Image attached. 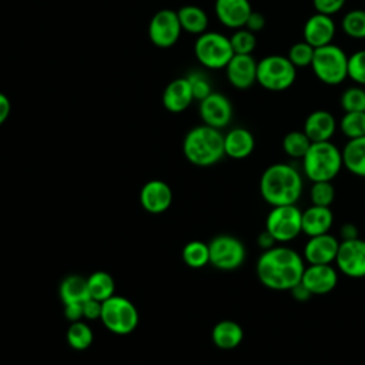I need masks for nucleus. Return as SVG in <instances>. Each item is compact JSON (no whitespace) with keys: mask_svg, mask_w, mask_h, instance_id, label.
Masks as SVG:
<instances>
[{"mask_svg":"<svg viewBox=\"0 0 365 365\" xmlns=\"http://www.w3.org/2000/svg\"><path fill=\"white\" fill-rule=\"evenodd\" d=\"M304 269V257L287 245H274L264 250L255 265L259 282L274 291L294 288L301 282Z\"/></svg>","mask_w":365,"mask_h":365,"instance_id":"1","label":"nucleus"},{"mask_svg":"<svg viewBox=\"0 0 365 365\" xmlns=\"http://www.w3.org/2000/svg\"><path fill=\"white\" fill-rule=\"evenodd\" d=\"M304 190L301 173L291 164L277 163L267 167L259 180L262 200L271 207L297 204Z\"/></svg>","mask_w":365,"mask_h":365,"instance_id":"2","label":"nucleus"},{"mask_svg":"<svg viewBox=\"0 0 365 365\" xmlns=\"http://www.w3.org/2000/svg\"><path fill=\"white\" fill-rule=\"evenodd\" d=\"M185 158L198 167H210L218 163L224 155V135L218 128L207 124L191 128L182 141Z\"/></svg>","mask_w":365,"mask_h":365,"instance_id":"3","label":"nucleus"},{"mask_svg":"<svg viewBox=\"0 0 365 365\" xmlns=\"http://www.w3.org/2000/svg\"><path fill=\"white\" fill-rule=\"evenodd\" d=\"M342 167V151L331 140L311 143L302 157V170L311 182L332 181Z\"/></svg>","mask_w":365,"mask_h":365,"instance_id":"4","label":"nucleus"},{"mask_svg":"<svg viewBox=\"0 0 365 365\" xmlns=\"http://www.w3.org/2000/svg\"><path fill=\"white\" fill-rule=\"evenodd\" d=\"M311 67L321 83L338 86L348 77V56L331 43L315 48Z\"/></svg>","mask_w":365,"mask_h":365,"instance_id":"5","label":"nucleus"},{"mask_svg":"<svg viewBox=\"0 0 365 365\" xmlns=\"http://www.w3.org/2000/svg\"><path fill=\"white\" fill-rule=\"evenodd\" d=\"M297 80V67L288 57L271 54L257 64V83L269 91L289 88Z\"/></svg>","mask_w":365,"mask_h":365,"instance_id":"6","label":"nucleus"},{"mask_svg":"<svg viewBox=\"0 0 365 365\" xmlns=\"http://www.w3.org/2000/svg\"><path fill=\"white\" fill-rule=\"evenodd\" d=\"M194 54L201 66L218 70L225 68L228 61L232 58L234 51L230 37L218 31H204L195 40Z\"/></svg>","mask_w":365,"mask_h":365,"instance_id":"7","label":"nucleus"},{"mask_svg":"<svg viewBox=\"0 0 365 365\" xmlns=\"http://www.w3.org/2000/svg\"><path fill=\"white\" fill-rule=\"evenodd\" d=\"M265 230L277 244L291 242L302 232V211L297 204L272 207L265 218Z\"/></svg>","mask_w":365,"mask_h":365,"instance_id":"8","label":"nucleus"},{"mask_svg":"<svg viewBox=\"0 0 365 365\" xmlns=\"http://www.w3.org/2000/svg\"><path fill=\"white\" fill-rule=\"evenodd\" d=\"M100 319L111 332L125 335L137 327L138 312L130 299L113 295L101 302Z\"/></svg>","mask_w":365,"mask_h":365,"instance_id":"9","label":"nucleus"},{"mask_svg":"<svg viewBox=\"0 0 365 365\" xmlns=\"http://www.w3.org/2000/svg\"><path fill=\"white\" fill-rule=\"evenodd\" d=\"M210 264L222 271H232L240 268L245 261L244 244L228 234L217 235L208 244Z\"/></svg>","mask_w":365,"mask_h":365,"instance_id":"10","label":"nucleus"},{"mask_svg":"<svg viewBox=\"0 0 365 365\" xmlns=\"http://www.w3.org/2000/svg\"><path fill=\"white\" fill-rule=\"evenodd\" d=\"M181 24L175 10H158L150 20L148 37L151 43L160 48L173 47L181 36Z\"/></svg>","mask_w":365,"mask_h":365,"instance_id":"11","label":"nucleus"},{"mask_svg":"<svg viewBox=\"0 0 365 365\" xmlns=\"http://www.w3.org/2000/svg\"><path fill=\"white\" fill-rule=\"evenodd\" d=\"M336 268L349 278L365 277V240H342L335 258Z\"/></svg>","mask_w":365,"mask_h":365,"instance_id":"12","label":"nucleus"},{"mask_svg":"<svg viewBox=\"0 0 365 365\" xmlns=\"http://www.w3.org/2000/svg\"><path fill=\"white\" fill-rule=\"evenodd\" d=\"M198 111L204 124L218 130L227 127L232 118L231 101L224 94L215 91L200 101Z\"/></svg>","mask_w":365,"mask_h":365,"instance_id":"13","label":"nucleus"},{"mask_svg":"<svg viewBox=\"0 0 365 365\" xmlns=\"http://www.w3.org/2000/svg\"><path fill=\"white\" fill-rule=\"evenodd\" d=\"M301 284L311 295H327L338 284V272L332 264H308L305 267Z\"/></svg>","mask_w":365,"mask_h":365,"instance_id":"14","label":"nucleus"},{"mask_svg":"<svg viewBox=\"0 0 365 365\" xmlns=\"http://www.w3.org/2000/svg\"><path fill=\"white\" fill-rule=\"evenodd\" d=\"M339 241L329 232L308 237L304 245L302 257L308 264H332L335 262Z\"/></svg>","mask_w":365,"mask_h":365,"instance_id":"15","label":"nucleus"},{"mask_svg":"<svg viewBox=\"0 0 365 365\" xmlns=\"http://www.w3.org/2000/svg\"><path fill=\"white\" fill-rule=\"evenodd\" d=\"M257 64L251 54H234L225 66L230 84L238 90L250 88L257 83Z\"/></svg>","mask_w":365,"mask_h":365,"instance_id":"16","label":"nucleus"},{"mask_svg":"<svg viewBox=\"0 0 365 365\" xmlns=\"http://www.w3.org/2000/svg\"><path fill=\"white\" fill-rule=\"evenodd\" d=\"M335 23L331 16L322 14V13H315L304 24L302 29V36L304 41L311 44L314 48L331 44L334 37H335Z\"/></svg>","mask_w":365,"mask_h":365,"instance_id":"17","label":"nucleus"},{"mask_svg":"<svg viewBox=\"0 0 365 365\" xmlns=\"http://www.w3.org/2000/svg\"><path fill=\"white\" fill-rule=\"evenodd\" d=\"M214 10L222 26L237 30L245 27L252 7L248 0H215Z\"/></svg>","mask_w":365,"mask_h":365,"instance_id":"18","label":"nucleus"},{"mask_svg":"<svg viewBox=\"0 0 365 365\" xmlns=\"http://www.w3.org/2000/svg\"><path fill=\"white\" fill-rule=\"evenodd\" d=\"M173 200L171 188L161 180H151L141 188L140 201L145 211L151 214L164 212Z\"/></svg>","mask_w":365,"mask_h":365,"instance_id":"19","label":"nucleus"},{"mask_svg":"<svg viewBox=\"0 0 365 365\" xmlns=\"http://www.w3.org/2000/svg\"><path fill=\"white\" fill-rule=\"evenodd\" d=\"M336 121L335 117L327 110H315L304 121L302 131L312 143L329 141L335 134Z\"/></svg>","mask_w":365,"mask_h":365,"instance_id":"20","label":"nucleus"},{"mask_svg":"<svg viewBox=\"0 0 365 365\" xmlns=\"http://www.w3.org/2000/svg\"><path fill=\"white\" fill-rule=\"evenodd\" d=\"M194 96L187 77H178L167 84L163 91V106L170 113H181L192 103Z\"/></svg>","mask_w":365,"mask_h":365,"instance_id":"21","label":"nucleus"},{"mask_svg":"<svg viewBox=\"0 0 365 365\" xmlns=\"http://www.w3.org/2000/svg\"><path fill=\"white\" fill-rule=\"evenodd\" d=\"M334 224V214L329 207L312 205L302 211V232L307 237L329 232Z\"/></svg>","mask_w":365,"mask_h":365,"instance_id":"22","label":"nucleus"},{"mask_svg":"<svg viewBox=\"0 0 365 365\" xmlns=\"http://www.w3.org/2000/svg\"><path fill=\"white\" fill-rule=\"evenodd\" d=\"M255 147L254 135L250 130L237 127L230 130L224 135V151L225 155L234 158V160H242L251 155Z\"/></svg>","mask_w":365,"mask_h":365,"instance_id":"23","label":"nucleus"},{"mask_svg":"<svg viewBox=\"0 0 365 365\" xmlns=\"http://www.w3.org/2000/svg\"><path fill=\"white\" fill-rule=\"evenodd\" d=\"M211 338L217 348L234 349L241 344V341L244 338V331H242L241 325L237 324L235 321L224 319L214 325V328L211 331Z\"/></svg>","mask_w":365,"mask_h":365,"instance_id":"24","label":"nucleus"},{"mask_svg":"<svg viewBox=\"0 0 365 365\" xmlns=\"http://www.w3.org/2000/svg\"><path fill=\"white\" fill-rule=\"evenodd\" d=\"M344 167L356 177H365V135L348 140L342 148Z\"/></svg>","mask_w":365,"mask_h":365,"instance_id":"25","label":"nucleus"},{"mask_svg":"<svg viewBox=\"0 0 365 365\" xmlns=\"http://www.w3.org/2000/svg\"><path fill=\"white\" fill-rule=\"evenodd\" d=\"M60 298L63 304H84L90 299L87 279L80 275H68L60 284Z\"/></svg>","mask_w":365,"mask_h":365,"instance_id":"26","label":"nucleus"},{"mask_svg":"<svg viewBox=\"0 0 365 365\" xmlns=\"http://www.w3.org/2000/svg\"><path fill=\"white\" fill-rule=\"evenodd\" d=\"M181 29L191 34H202L208 27V16L198 6H184L177 10Z\"/></svg>","mask_w":365,"mask_h":365,"instance_id":"27","label":"nucleus"},{"mask_svg":"<svg viewBox=\"0 0 365 365\" xmlns=\"http://www.w3.org/2000/svg\"><path fill=\"white\" fill-rule=\"evenodd\" d=\"M90 298L96 301H106L114 295V279L106 271H96L87 278Z\"/></svg>","mask_w":365,"mask_h":365,"instance_id":"28","label":"nucleus"},{"mask_svg":"<svg viewBox=\"0 0 365 365\" xmlns=\"http://www.w3.org/2000/svg\"><path fill=\"white\" fill-rule=\"evenodd\" d=\"M311 143L312 141L308 138V135L304 131H289L282 138V150L291 158L302 160Z\"/></svg>","mask_w":365,"mask_h":365,"instance_id":"29","label":"nucleus"},{"mask_svg":"<svg viewBox=\"0 0 365 365\" xmlns=\"http://www.w3.org/2000/svg\"><path fill=\"white\" fill-rule=\"evenodd\" d=\"M182 259L191 268H201L210 262L208 244L202 241H190L182 248Z\"/></svg>","mask_w":365,"mask_h":365,"instance_id":"30","label":"nucleus"},{"mask_svg":"<svg viewBox=\"0 0 365 365\" xmlns=\"http://www.w3.org/2000/svg\"><path fill=\"white\" fill-rule=\"evenodd\" d=\"M342 134L348 138H358L365 135V111H348L339 121Z\"/></svg>","mask_w":365,"mask_h":365,"instance_id":"31","label":"nucleus"},{"mask_svg":"<svg viewBox=\"0 0 365 365\" xmlns=\"http://www.w3.org/2000/svg\"><path fill=\"white\" fill-rule=\"evenodd\" d=\"M67 342L73 349L84 351L93 342V331L84 322L74 321L67 329Z\"/></svg>","mask_w":365,"mask_h":365,"instance_id":"32","label":"nucleus"},{"mask_svg":"<svg viewBox=\"0 0 365 365\" xmlns=\"http://www.w3.org/2000/svg\"><path fill=\"white\" fill-rule=\"evenodd\" d=\"M342 30L351 38H365V10L355 9L342 19Z\"/></svg>","mask_w":365,"mask_h":365,"instance_id":"33","label":"nucleus"},{"mask_svg":"<svg viewBox=\"0 0 365 365\" xmlns=\"http://www.w3.org/2000/svg\"><path fill=\"white\" fill-rule=\"evenodd\" d=\"M309 200L312 205L331 207L335 200V188L331 181L312 182L309 188Z\"/></svg>","mask_w":365,"mask_h":365,"instance_id":"34","label":"nucleus"},{"mask_svg":"<svg viewBox=\"0 0 365 365\" xmlns=\"http://www.w3.org/2000/svg\"><path fill=\"white\" fill-rule=\"evenodd\" d=\"M234 54H251L257 46V37L245 27L237 29L230 37Z\"/></svg>","mask_w":365,"mask_h":365,"instance_id":"35","label":"nucleus"},{"mask_svg":"<svg viewBox=\"0 0 365 365\" xmlns=\"http://www.w3.org/2000/svg\"><path fill=\"white\" fill-rule=\"evenodd\" d=\"M341 107L348 111H365V90L362 87H349L341 94Z\"/></svg>","mask_w":365,"mask_h":365,"instance_id":"36","label":"nucleus"},{"mask_svg":"<svg viewBox=\"0 0 365 365\" xmlns=\"http://www.w3.org/2000/svg\"><path fill=\"white\" fill-rule=\"evenodd\" d=\"M314 51L315 48L307 41H298L291 46L287 57L295 67H307V66H311Z\"/></svg>","mask_w":365,"mask_h":365,"instance_id":"37","label":"nucleus"},{"mask_svg":"<svg viewBox=\"0 0 365 365\" xmlns=\"http://www.w3.org/2000/svg\"><path fill=\"white\" fill-rule=\"evenodd\" d=\"M348 77L365 86V50H358L348 57Z\"/></svg>","mask_w":365,"mask_h":365,"instance_id":"38","label":"nucleus"},{"mask_svg":"<svg viewBox=\"0 0 365 365\" xmlns=\"http://www.w3.org/2000/svg\"><path fill=\"white\" fill-rule=\"evenodd\" d=\"M187 80H188V83L191 86L194 100L201 101L202 98H205L208 94L212 93L211 83H210L208 77L204 73H201V71H191L187 76Z\"/></svg>","mask_w":365,"mask_h":365,"instance_id":"39","label":"nucleus"},{"mask_svg":"<svg viewBox=\"0 0 365 365\" xmlns=\"http://www.w3.org/2000/svg\"><path fill=\"white\" fill-rule=\"evenodd\" d=\"M345 1L346 0H312V4H314V9L317 10V13L332 16V14L341 11Z\"/></svg>","mask_w":365,"mask_h":365,"instance_id":"40","label":"nucleus"},{"mask_svg":"<svg viewBox=\"0 0 365 365\" xmlns=\"http://www.w3.org/2000/svg\"><path fill=\"white\" fill-rule=\"evenodd\" d=\"M100 315H101V302L100 301L90 298L83 304V317H86L88 319H96V318H100Z\"/></svg>","mask_w":365,"mask_h":365,"instance_id":"41","label":"nucleus"},{"mask_svg":"<svg viewBox=\"0 0 365 365\" xmlns=\"http://www.w3.org/2000/svg\"><path fill=\"white\" fill-rule=\"evenodd\" d=\"M264 26H265V17L259 11L252 10L245 23V29H248L252 33H257V31H261L264 29Z\"/></svg>","mask_w":365,"mask_h":365,"instance_id":"42","label":"nucleus"},{"mask_svg":"<svg viewBox=\"0 0 365 365\" xmlns=\"http://www.w3.org/2000/svg\"><path fill=\"white\" fill-rule=\"evenodd\" d=\"M64 315L71 322L78 321L83 317V304H66L64 305Z\"/></svg>","mask_w":365,"mask_h":365,"instance_id":"43","label":"nucleus"},{"mask_svg":"<svg viewBox=\"0 0 365 365\" xmlns=\"http://www.w3.org/2000/svg\"><path fill=\"white\" fill-rule=\"evenodd\" d=\"M289 292H291V295L294 297V299H297V301H299V302H305L307 299H309V298L312 297L311 292H309L301 282L297 284L294 288H291Z\"/></svg>","mask_w":365,"mask_h":365,"instance_id":"44","label":"nucleus"},{"mask_svg":"<svg viewBox=\"0 0 365 365\" xmlns=\"http://www.w3.org/2000/svg\"><path fill=\"white\" fill-rule=\"evenodd\" d=\"M10 110H11V104L9 97L0 91V125L9 118Z\"/></svg>","mask_w":365,"mask_h":365,"instance_id":"45","label":"nucleus"},{"mask_svg":"<svg viewBox=\"0 0 365 365\" xmlns=\"http://www.w3.org/2000/svg\"><path fill=\"white\" fill-rule=\"evenodd\" d=\"M257 244H258L262 250H268V248L277 245L275 240L272 238V235H271L267 230H264L262 232L258 234V237H257Z\"/></svg>","mask_w":365,"mask_h":365,"instance_id":"46","label":"nucleus"},{"mask_svg":"<svg viewBox=\"0 0 365 365\" xmlns=\"http://www.w3.org/2000/svg\"><path fill=\"white\" fill-rule=\"evenodd\" d=\"M341 237L344 240H352V238H356L358 237V228L354 225V224H344L341 227Z\"/></svg>","mask_w":365,"mask_h":365,"instance_id":"47","label":"nucleus"}]
</instances>
